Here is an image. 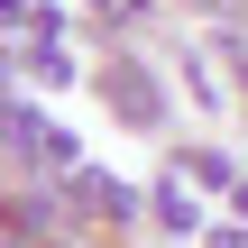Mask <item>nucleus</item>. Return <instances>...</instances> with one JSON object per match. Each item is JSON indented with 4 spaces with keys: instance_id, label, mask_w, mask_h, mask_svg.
<instances>
[{
    "instance_id": "1",
    "label": "nucleus",
    "mask_w": 248,
    "mask_h": 248,
    "mask_svg": "<svg viewBox=\"0 0 248 248\" xmlns=\"http://www.w3.org/2000/svg\"><path fill=\"white\" fill-rule=\"evenodd\" d=\"M64 212H83V230H101V239H120V230H138V221H147V193H129L120 175H101V166H83V175H64Z\"/></svg>"
},
{
    "instance_id": "3",
    "label": "nucleus",
    "mask_w": 248,
    "mask_h": 248,
    "mask_svg": "<svg viewBox=\"0 0 248 248\" xmlns=\"http://www.w3.org/2000/svg\"><path fill=\"white\" fill-rule=\"evenodd\" d=\"M147 221H156L166 239H202V221H212V212H202V193L184 184V166H166V175L147 184Z\"/></svg>"
},
{
    "instance_id": "2",
    "label": "nucleus",
    "mask_w": 248,
    "mask_h": 248,
    "mask_svg": "<svg viewBox=\"0 0 248 248\" xmlns=\"http://www.w3.org/2000/svg\"><path fill=\"white\" fill-rule=\"evenodd\" d=\"M101 101H110L129 129H156V120H166V92H156V74H147L138 55H110V64H101Z\"/></svg>"
},
{
    "instance_id": "4",
    "label": "nucleus",
    "mask_w": 248,
    "mask_h": 248,
    "mask_svg": "<svg viewBox=\"0 0 248 248\" xmlns=\"http://www.w3.org/2000/svg\"><path fill=\"white\" fill-rule=\"evenodd\" d=\"M184 166H193V184H202V193H221V202H239V193H248V175L221 156V147H193Z\"/></svg>"
}]
</instances>
